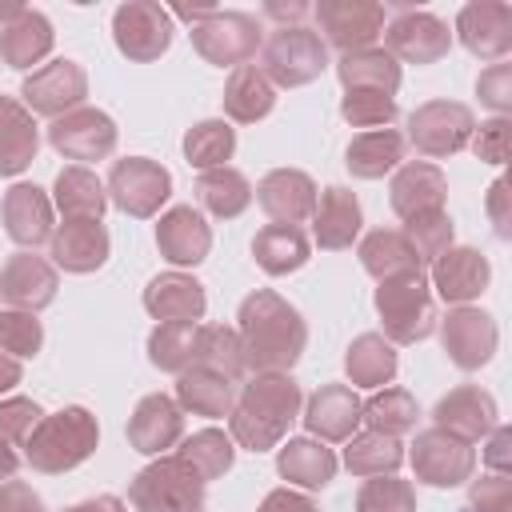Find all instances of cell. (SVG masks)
<instances>
[{
  "instance_id": "cell-55",
  "label": "cell",
  "mask_w": 512,
  "mask_h": 512,
  "mask_svg": "<svg viewBox=\"0 0 512 512\" xmlns=\"http://www.w3.org/2000/svg\"><path fill=\"white\" fill-rule=\"evenodd\" d=\"M476 96H480L496 116H508V112H512V64H492L488 72H480Z\"/></svg>"
},
{
  "instance_id": "cell-44",
  "label": "cell",
  "mask_w": 512,
  "mask_h": 512,
  "mask_svg": "<svg viewBox=\"0 0 512 512\" xmlns=\"http://www.w3.org/2000/svg\"><path fill=\"white\" fill-rule=\"evenodd\" d=\"M344 468L352 476H396V468L404 464V448L396 436H384V432H360L352 440H344Z\"/></svg>"
},
{
  "instance_id": "cell-36",
  "label": "cell",
  "mask_w": 512,
  "mask_h": 512,
  "mask_svg": "<svg viewBox=\"0 0 512 512\" xmlns=\"http://www.w3.org/2000/svg\"><path fill=\"white\" fill-rule=\"evenodd\" d=\"M252 256L268 276H288L308 264L312 240L304 236L300 224H264L252 240Z\"/></svg>"
},
{
  "instance_id": "cell-15",
  "label": "cell",
  "mask_w": 512,
  "mask_h": 512,
  "mask_svg": "<svg viewBox=\"0 0 512 512\" xmlns=\"http://www.w3.org/2000/svg\"><path fill=\"white\" fill-rule=\"evenodd\" d=\"M440 344H444V352L456 368L476 372L496 356L500 332H496V320L484 308L460 304V308H448V316L440 320Z\"/></svg>"
},
{
  "instance_id": "cell-1",
  "label": "cell",
  "mask_w": 512,
  "mask_h": 512,
  "mask_svg": "<svg viewBox=\"0 0 512 512\" xmlns=\"http://www.w3.org/2000/svg\"><path fill=\"white\" fill-rule=\"evenodd\" d=\"M236 336L248 372H288L304 356L308 324L296 312V304H288L280 292L256 288L240 300Z\"/></svg>"
},
{
  "instance_id": "cell-49",
  "label": "cell",
  "mask_w": 512,
  "mask_h": 512,
  "mask_svg": "<svg viewBox=\"0 0 512 512\" xmlns=\"http://www.w3.org/2000/svg\"><path fill=\"white\" fill-rule=\"evenodd\" d=\"M40 348H44V328L36 312L0 308V352H8L12 360H32Z\"/></svg>"
},
{
  "instance_id": "cell-7",
  "label": "cell",
  "mask_w": 512,
  "mask_h": 512,
  "mask_svg": "<svg viewBox=\"0 0 512 512\" xmlns=\"http://www.w3.org/2000/svg\"><path fill=\"white\" fill-rule=\"evenodd\" d=\"M472 132H476V116H472L468 104H460V100H428V104L412 108L404 140H412V148L420 156H428V164H432V160H448V156L464 152Z\"/></svg>"
},
{
  "instance_id": "cell-18",
  "label": "cell",
  "mask_w": 512,
  "mask_h": 512,
  "mask_svg": "<svg viewBox=\"0 0 512 512\" xmlns=\"http://www.w3.org/2000/svg\"><path fill=\"white\" fill-rule=\"evenodd\" d=\"M180 440H184V412H180V404L172 396H164V392L140 396L132 416H128V444L140 456H164Z\"/></svg>"
},
{
  "instance_id": "cell-46",
  "label": "cell",
  "mask_w": 512,
  "mask_h": 512,
  "mask_svg": "<svg viewBox=\"0 0 512 512\" xmlns=\"http://www.w3.org/2000/svg\"><path fill=\"white\" fill-rule=\"evenodd\" d=\"M184 160L200 172H212V168H228L232 152H236V128L228 120H200L184 132Z\"/></svg>"
},
{
  "instance_id": "cell-60",
  "label": "cell",
  "mask_w": 512,
  "mask_h": 512,
  "mask_svg": "<svg viewBox=\"0 0 512 512\" xmlns=\"http://www.w3.org/2000/svg\"><path fill=\"white\" fill-rule=\"evenodd\" d=\"M308 12H312V8H308L304 0H288V4L268 0V4H264V16H268V20H280V28H296Z\"/></svg>"
},
{
  "instance_id": "cell-14",
  "label": "cell",
  "mask_w": 512,
  "mask_h": 512,
  "mask_svg": "<svg viewBox=\"0 0 512 512\" xmlns=\"http://www.w3.org/2000/svg\"><path fill=\"white\" fill-rule=\"evenodd\" d=\"M384 52L400 64H436L452 52V32L440 16L404 8L396 20L384 24Z\"/></svg>"
},
{
  "instance_id": "cell-38",
  "label": "cell",
  "mask_w": 512,
  "mask_h": 512,
  "mask_svg": "<svg viewBox=\"0 0 512 512\" xmlns=\"http://www.w3.org/2000/svg\"><path fill=\"white\" fill-rule=\"evenodd\" d=\"M396 344H388L380 332H360L344 352V372L356 388H384L396 380Z\"/></svg>"
},
{
  "instance_id": "cell-19",
  "label": "cell",
  "mask_w": 512,
  "mask_h": 512,
  "mask_svg": "<svg viewBox=\"0 0 512 512\" xmlns=\"http://www.w3.org/2000/svg\"><path fill=\"white\" fill-rule=\"evenodd\" d=\"M460 44L480 60H504L512 52V8L500 0H472L456 12Z\"/></svg>"
},
{
  "instance_id": "cell-39",
  "label": "cell",
  "mask_w": 512,
  "mask_h": 512,
  "mask_svg": "<svg viewBox=\"0 0 512 512\" xmlns=\"http://www.w3.org/2000/svg\"><path fill=\"white\" fill-rule=\"evenodd\" d=\"M336 76L344 84V92H384V96H396L400 88V64L384 52V48H360V52H344L336 60Z\"/></svg>"
},
{
  "instance_id": "cell-37",
  "label": "cell",
  "mask_w": 512,
  "mask_h": 512,
  "mask_svg": "<svg viewBox=\"0 0 512 512\" xmlns=\"http://www.w3.org/2000/svg\"><path fill=\"white\" fill-rule=\"evenodd\" d=\"M224 116L236 120V124H256L272 112L276 104V88L268 84V76L256 68V64H240L232 68L228 84H224Z\"/></svg>"
},
{
  "instance_id": "cell-62",
  "label": "cell",
  "mask_w": 512,
  "mask_h": 512,
  "mask_svg": "<svg viewBox=\"0 0 512 512\" xmlns=\"http://www.w3.org/2000/svg\"><path fill=\"white\" fill-rule=\"evenodd\" d=\"M20 360H12L8 352H0V392H8V388H16L20 384Z\"/></svg>"
},
{
  "instance_id": "cell-53",
  "label": "cell",
  "mask_w": 512,
  "mask_h": 512,
  "mask_svg": "<svg viewBox=\"0 0 512 512\" xmlns=\"http://www.w3.org/2000/svg\"><path fill=\"white\" fill-rule=\"evenodd\" d=\"M472 152H476V160H484V164H508V148H512V124H508V116H492V120H484L476 132H472Z\"/></svg>"
},
{
  "instance_id": "cell-58",
  "label": "cell",
  "mask_w": 512,
  "mask_h": 512,
  "mask_svg": "<svg viewBox=\"0 0 512 512\" xmlns=\"http://www.w3.org/2000/svg\"><path fill=\"white\" fill-rule=\"evenodd\" d=\"M256 512H320L316 500H308L304 492H292V488H272Z\"/></svg>"
},
{
  "instance_id": "cell-2",
  "label": "cell",
  "mask_w": 512,
  "mask_h": 512,
  "mask_svg": "<svg viewBox=\"0 0 512 512\" xmlns=\"http://www.w3.org/2000/svg\"><path fill=\"white\" fill-rule=\"evenodd\" d=\"M300 384L288 376V372H256L232 412H228V436L232 444L248 448V452H268V448H280L292 420L300 416Z\"/></svg>"
},
{
  "instance_id": "cell-43",
  "label": "cell",
  "mask_w": 512,
  "mask_h": 512,
  "mask_svg": "<svg viewBox=\"0 0 512 512\" xmlns=\"http://www.w3.org/2000/svg\"><path fill=\"white\" fill-rule=\"evenodd\" d=\"M416 400L408 388H376L368 400H360V420L368 424V432H384V436H404L416 428Z\"/></svg>"
},
{
  "instance_id": "cell-40",
  "label": "cell",
  "mask_w": 512,
  "mask_h": 512,
  "mask_svg": "<svg viewBox=\"0 0 512 512\" xmlns=\"http://www.w3.org/2000/svg\"><path fill=\"white\" fill-rule=\"evenodd\" d=\"M176 404H180V412L220 420V416L232 412L236 392H232V384L224 376H216L208 368H184L176 376Z\"/></svg>"
},
{
  "instance_id": "cell-22",
  "label": "cell",
  "mask_w": 512,
  "mask_h": 512,
  "mask_svg": "<svg viewBox=\"0 0 512 512\" xmlns=\"http://www.w3.org/2000/svg\"><path fill=\"white\" fill-rule=\"evenodd\" d=\"M108 248H112V240L100 220H64V224H56V232L48 240L52 268H64L72 276H88V272L104 268Z\"/></svg>"
},
{
  "instance_id": "cell-61",
  "label": "cell",
  "mask_w": 512,
  "mask_h": 512,
  "mask_svg": "<svg viewBox=\"0 0 512 512\" xmlns=\"http://www.w3.org/2000/svg\"><path fill=\"white\" fill-rule=\"evenodd\" d=\"M64 512H128V504L120 496H92V500H80V504H72Z\"/></svg>"
},
{
  "instance_id": "cell-42",
  "label": "cell",
  "mask_w": 512,
  "mask_h": 512,
  "mask_svg": "<svg viewBox=\"0 0 512 512\" xmlns=\"http://www.w3.org/2000/svg\"><path fill=\"white\" fill-rule=\"evenodd\" d=\"M172 456L184 460L200 484H208V480H216V476H224V472L232 468V460H236V444H232V436L220 432V428H200V432L184 436L180 448H176Z\"/></svg>"
},
{
  "instance_id": "cell-51",
  "label": "cell",
  "mask_w": 512,
  "mask_h": 512,
  "mask_svg": "<svg viewBox=\"0 0 512 512\" xmlns=\"http://www.w3.org/2000/svg\"><path fill=\"white\" fill-rule=\"evenodd\" d=\"M340 116H344L352 128H368V132L388 128V124L396 120V96L364 92V88L344 92V96H340Z\"/></svg>"
},
{
  "instance_id": "cell-29",
  "label": "cell",
  "mask_w": 512,
  "mask_h": 512,
  "mask_svg": "<svg viewBox=\"0 0 512 512\" xmlns=\"http://www.w3.org/2000/svg\"><path fill=\"white\" fill-rule=\"evenodd\" d=\"M0 216H4V232L20 244V248H36V244H48L56 224H52V200L44 188L36 184H12L4 192V204H0Z\"/></svg>"
},
{
  "instance_id": "cell-6",
  "label": "cell",
  "mask_w": 512,
  "mask_h": 512,
  "mask_svg": "<svg viewBox=\"0 0 512 512\" xmlns=\"http://www.w3.org/2000/svg\"><path fill=\"white\" fill-rule=\"evenodd\" d=\"M128 504L136 512H204V484L176 456H156L128 484Z\"/></svg>"
},
{
  "instance_id": "cell-16",
  "label": "cell",
  "mask_w": 512,
  "mask_h": 512,
  "mask_svg": "<svg viewBox=\"0 0 512 512\" xmlns=\"http://www.w3.org/2000/svg\"><path fill=\"white\" fill-rule=\"evenodd\" d=\"M48 144L64 160H104L116 152V120L100 108H76L48 124Z\"/></svg>"
},
{
  "instance_id": "cell-23",
  "label": "cell",
  "mask_w": 512,
  "mask_h": 512,
  "mask_svg": "<svg viewBox=\"0 0 512 512\" xmlns=\"http://www.w3.org/2000/svg\"><path fill=\"white\" fill-rule=\"evenodd\" d=\"M156 248L168 264L176 268H196L200 260H208V248H212V228L208 220L192 208V204H176L160 216L156 224Z\"/></svg>"
},
{
  "instance_id": "cell-10",
  "label": "cell",
  "mask_w": 512,
  "mask_h": 512,
  "mask_svg": "<svg viewBox=\"0 0 512 512\" xmlns=\"http://www.w3.org/2000/svg\"><path fill=\"white\" fill-rule=\"evenodd\" d=\"M260 20L248 12H224L216 8L208 20L192 28V48L216 64V68H240L260 52Z\"/></svg>"
},
{
  "instance_id": "cell-45",
  "label": "cell",
  "mask_w": 512,
  "mask_h": 512,
  "mask_svg": "<svg viewBox=\"0 0 512 512\" xmlns=\"http://www.w3.org/2000/svg\"><path fill=\"white\" fill-rule=\"evenodd\" d=\"M196 196L200 204L220 216V220H236L248 204H252V184L244 172L236 168H212V172H200L196 176Z\"/></svg>"
},
{
  "instance_id": "cell-48",
  "label": "cell",
  "mask_w": 512,
  "mask_h": 512,
  "mask_svg": "<svg viewBox=\"0 0 512 512\" xmlns=\"http://www.w3.org/2000/svg\"><path fill=\"white\" fill-rule=\"evenodd\" d=\"M356 512H416V488L400 476H372L356 492Z\"/></svg>"
},
{
  "instance_id": "cell-54",
  "label": "cell",
  "mask_w": 512,
  "mask_h": 512,
  "mask_svg": "<svg viewBox=\"0 0 512 512\" xmlns=\"http://www.w3.org/2000/svg\"><path fill=\"white\" fill-rule=\"evenodd\" d=\"M468 508L472 512H512V480L508 476H496V472L472 480Z\"/></svg>"
},
{
  "instance_id": "cell-12",
  "label": "cell",
  "mask_w": 512,
  "mask_h": 512,
  "mask_svg": "<svg viewBox=\"0 0 512 512\" xmlns=\"http://www.w3.org/2000/svg\"><path fill=\"white\" fill-rule=\"evenodd\" d=\"M20 104L32 112V116H48V120H60L76 108H84V96H88V72L76 64V60H48L40 64L24 84H20Z\"/></svg>"
},
{
  "instance_id": "cell-50",
  "label": "cell",
  "mask_w": 512,
  "mask_h": 512,
  "mask_svg": "<svg viewBox=\"0 0 512 512\" xmlns=\"http://www.w3.org/2000/svg\"><path fill=\"white\" fill-rule=\"evenodd\" d=\"M400 232L408 236V244L420 256V264H432L436 256H444L452 248V216L448 212H428V216L404 220Z\"/></svg>"
},
{
  "instance_id": "cell-30",
  "label": "cell",
  "mask_w": 512,
  "mask_h": 512,
  "mask_svg": "<svg viewBox=\"0 0 512 512\" xmlns=\"http://www.w3.org/2000/svg\"><path fill=\"white\" fill-rule=\"evenodd\" d=\"M340 460L332 448H324V440H312V436H288L276 452V472L304 488V492H316V488H328L332 476H336Z\"/></svg>"
},
{
  "instance_id": "cell-21",
  "label": "cell",
  "mask_w": 512,
  "mask_h": 512,
  "mask_svg": "<svg viewBox=\"0 0 512 512\" xmlns=\"http://www.w3.org/2000/svg\"><path fill=\"white\" fill-rule=\"evenodd\" d=\"M444 200H448V180L440 164H428V160H404L388 184V204L400 220L444 212Z\"/></svg>"
},
{
  "instance_id": "cell-31",
  "label": "cell",
  "mask_w": 512,
  "mask_h": 512,
  "mask_svg": "<svg viewBox=\"0 0 512 512\" xmlns=\"http://www.w3.org/2000/svg\"><path fill=\"white\" fill-rule=\"evenodd\" d=\"M40 152L36 116L16 100L0 96V176H20Z\"/></svg>"
},
{
  "instance_id": "cell-32",
  "label": "cell",
  "mask_w": 512,
  "mask_h": 512,
  "mask_svg": "<svg viewBox=\"0 0 512 512\" xmlns=\"http://www.w3.org/2000/svg\"><path fill=\"white\" fill-rule=\"evenodd\" d=\"M52 208H60L64 220H100L108 208L104 180L84 164L60 168L56 184H52Z\"/></svg>"
},
{
  "instance_id": "cell-56",
  "label": "cell",
  "mask_w": 512,
  "mask_h": 512,
  "mask_svg": "<svg viewBox=\"0 0 512 512\" xmlns=\"http://www.w3.org/2000/svg\"><path fill=\"white\" fill-rule=\"evenodd\" d=\"M508 200H512V184H508V176H496L492 188H488L484 212H488V220H492L500 240H512V208H508Z\"/></svg>"
},
{
  "instance_id": "cell-64",
  "label": "cell",
  "mask_w": 512,
  "mask_h": 512,
  "mask_svg": "<svg viewBox=\"0 0 512 512\" xmlns=\"http://www.w3.org/2000/svg\"><path fill=\"white\" fill-rule=\"evenodd\" d=\"M20 12H24V4H0V28H4V24H12Z\"/></svg>"
},
{
  "instance_id": "cell-9",
  "label": "cell",
  "mask_w": 512,
  "mask_h": 512,
  "mask_svg": "<svg viewBox=\"0 0 512 512\" xmlns=\"http://www.w3.org/2000/svg\"><path fill=\"white\" fill-rule=\"evenodd\" d=\"M408 464H412V476L420 484H432V488H456L464 480H472L476 472V448L444 428H424L416 432L412 440V452H408Z\"/></svg>"
},
{
  "instance_id": "cell-3",
  "label": "cell",
  "mask_w": 512,
  "mask_h": 512,
  "mask_svg": "<svg viewBox=\"0 0 512 512\" xmlns=\"http://www.w3.org/2000/svg\"><path fill=\"white\" fill-rule=\"evenodd\" d=\"M96 444H100L96 416L80 404H68L60 412L40 416V424L24 440V460L44 476H60V472L84 464L96 452Z\"/></svg>"
},
{
  "instance_id": "cell-5",
  "label": "cell",
  "mask_w": 512,
  "mask_h": 512,
  "mask_svg": "<svg viewBox=\"0 0 512 512\" xmlns=\"http://www.w3.org/2000/svg\"><path fill=\"white\" fill-rule=\"evenodd\" d=\"M328 68V44L320 32L296 24V28H276L260 44V72L268 76L272 88H304Z\"/></svg>"
},
{
  "instance_id": "cell-17",
  "label": "cell",
  "mask_w": 512,
  "mask_h": 512,
  "mask_svg": "<svg viewBox=\"0 0 512 512\" xmlns=\"http://www.w3.org/2000/svg\"><path fill=\"white\" fill-rule=\"evenodd\" d=\"M492 280V268H488V256L468 248V244H452L444 256L432 260V272H428V284H432V296H440L444 304L460 308V304H472L476 296H484Z\"/></svg>"
},
{
  "instance_id": "cell-27",
  "label": "cell",
  "mask_w": 512,
  "mask_h": 512,
  "mask_svg": "<svg viewBox=\"0 0 512 512\" xmlns=\"http://www.w3.org/2000/svg\"><path fill=\"white\" fill-rule=\"evenodd\" d=\"M364 212L352 188L344 184H328L324 192H316V208H312V240L324 252H340L352 248V240L360 236Z\"/></svg>"
},
{
  "instance_id": "cell-63",
  "label": "cell",
  "mask_w": 512,
  "mask_h": 512,
  "mask_svg": "<svg viewBox=\"0 0 512 512\" xmlns=\"http://www.w3.org/2000/svg\"><path fill=\"white\" fill-rule=\"evenodd\" d=\"M16 468H20V456L12 452V444H4V440H0V484H4V480H12V476H16Z\"/></svg>"
},
{
  "instance_id": "cell-35",
  "label": "cell",
  "mask_w": 512,
  "mask_h": 512,
  "mask_svg": "<svg viewBox=\"0 0 512 512\" xmlns=\"http://www.w3.org/2000/svg\"><path fill=\"white\" fill-rule=\"evenodd\" d=\"M404 148H408V140L396 128L360 132V136H352V144L344 152V164L356 180H380V176H388L404 164Z\"/></svg>"
},
{
  "instance_id": "cell-8",
  "label": "cell",
  "mask_w": 512,
  "mask_h": 512,
  "mask_svg": "<svg viewBox=\"0 0 512 512\" xmlns=\"http://www.w3.org/2000/svg\"><path fill=\"white\" fill-rule=\"evenodd\" d=\"M108 200L124 212V216H136V220H148L164 208V200L172 196V176L164 164L148 160V156H124L112 164L108 172V184H104Z\"/></svg>"
},
{
  "instance_id": "cell-26",
  "label": "cell",
  "mask_w": 512,
  "mask_h": 512,
  "mask_svg": "<svg viewBox=\"0 0 512 512\" xmlns=\"http://www.w3.org/2000/svg\"><path fill=\"white\" fill-rule=\"evenodd\" d=\"M256 204L272 216V224H300L312 220L316 208V184L308 172L300 168H272L256 188H252Z\"/></svg>"
},
{
  "instance_id": "cell-4",
  "label": "cell",
  "mask_w": 512,
  "mask_h": 512,
  "mask_svg": "<svg viewBox=\"0 0 512 512\" xmlns=\"http://www.w3.org/2000/svg\"><path fill=\"white\" fill-rule=\"evenodd\" d=\"M376 316L384 324L388 344H420L436 328V296L428 284V272H408L396 280H380L376 296Z\"/></svg>"
},
{
  "instance_id": "cell-47",
  "label": "cell",
  "mask_w": 512,
  "mask_h": 512,
  "mask_svg": "<svg viewBox=\"0 0 512 512\" xmlns=\"http://www.w3.org/2000/svg\"><path fill=\"white\" fill-rule=\"evenodd\" d=\"M192 340H196V324H156L148 332V360L160 372H184L192 368Z\"/></svg>"
},
{
  "instance_id": "cell-59",
  "label": "cell",
  "mask_w": 512,
  "mask_h": 512,
  "mask_svg": "<svg viewBox=\"0 0 512 512\" xmlns=\"http://www.w3.org/2000/svg\"><path fill=\"white\" fill-rule=\"evenodd\" d=\"M508 444H512V432L504 424H496L488 432V448H484V464L496 472V476H508Z\"/></svg>"
},
{
  "instance_id": "cell-52",
  "label": "cell",
  "mask_w": 512,
  "mask_h": 512,
  "mask_svg": "<svg viewBox=\"0 0 512 512\" xmlns=\"http://www.w3.org/2000/svg\"><path fill=\"white\" fill-rule=\"evenodd\" d=\"M40 404L28 396H8L0 400V440L4 444H24L32 436V428L40 424Z\"/></svg>"
},
{
  "instance_id": "cell-24",
  "label": "cell",
  "mask_w": 512,
  "mask_h": 512,
  "mask_svg": "<svg viewBox=\"0 0 512 512\" xmlns=\"http://www.w3.org/2000/svg\"><path fill=\"white\" fill-rule=\"evenodd\" d=\"M300 420H304V428H308L312 440L344 444L360 428V396L348 384H324V388H316L308 396Z\"/></svg>"
},
{
  "instance_id": "cell-33",
  "label": "cell",
  "mask_w": 512,
  "mask_h": 512,
  "mask_svg": "<svg viewBox=\"0 0 512 512\" xmlns=\"http://www.w3.org/2000/svg\"><path fill=\"white\" fill-rule=\"evenodd\" d=\"M52 40H56L52 20L44 12H36V8H24L12 24L0 28V60L8 68H20L24 72V68L40 64L52 52Z\"/></svg>"
},
{
  "instance_id": "cell-20",
  "label": "cell",
  "mask_w": 512,
  "mask_h": 512,
  "mask_svg": "<svg viewBox=\"0 0 512 512\" xmlns=\"http://www.w3.org/2000/svg\"><path fill=\"white\" fill-rule=\"evenodd\" d=\"M432 420H436V428H444V432H452V436L472 444V440H484L500 424V408H496V396L488 388L460 384V388H452L448 396L436 400Z\"/></svg>"
},
{
  "instance_id": "cell-41",
  "label": "cell",
  "mask_w": 512,
  "mask_h": 512,
  "mask_svg": "<svg viewBox=\"0 0 512 512\" xmlns=\"http://www.w3.org/2000/svg\"><path fill=\"white\" fill-rule=\"evenodd\" d=\"M192 368H208L216 376H224L228 384H236L248 368H244V352H240V336L228 324H196V340H192Z\"/></svg>"
},
{
  "instance_id": "cell-13",
  "label": "cell",
  "mask_w": 512,
  "mask_h": 512,
  "mask_svg": "<svg viewBox=\"0 0 512 512\" xmlns=\"http://www.w3.org/2000/svg\"><path fill=\"white\" fill-rule=\"evenodd\" d=\"M312 12H316L324 40L332 48H340V56L376 48V40L384 36V24H388L384 4H376V0H320Z\"/></svg>"
},
{
  "instance_id": "cell-34",
  "label": "cell",
  "mask_w": 512,
  "mask_h": 512,
  "mask_svg": "<svg viewBox=\"0 0 512 512\" xmlns=\"http://www.w3.org/2000/svg\"><path fill=\"white\" fill-rule=\"evenodd\" d=\"M356 256H360L364 272L376 276V284H380V280L408 276V272H424L420 256L412 252V244H408V236H404L400 228H372V232L360 240Z\"/></svg>"
},
{
  "instance_id": "cell-25",
  "label": "cell",
  "mask_w": 512,
  "mask_h": 512,
  "mask_svg": "<svg viewBox=\"0 0 512 512\" xmlns=\"http://www.w3.org/2000/svg\"><path fill=\"white\" fill-rule=\"evenodd\" d=\"M56 268L44 260V256H32V252H16L8 256V264L0 268V296L8 300V308H20V312H40L56 300Z\"/></svg>"
},
{
  "instance_id": "cell-11",
  "label": "cell",
  "mask_w": 512,
  "mask_h": 512,
  "mask_svg": "<svg viewBox=\"0 0 512 512\" xmlns=\"http://www.w3.org/2000/svg\"><path fill=\"white\" fill-rule=\"evenodd\" d=\"M112 40L132 64H152L172 44V12L152 0H128L112 12Z\"/></svg>"
},
{
  "instance_id": "cell-28",
  "label": "cell",
  "mask_w": 512,
  "mask_h": 512,
  "mask_svg": "<svg viewBox=\"0 0 512 512\" xmlns=\"http://www.w3.org/2000/svg\"><path fill=\"white\" fill-rule=\"evenodd\" d=\"M144 308L160 324H200V316L208 308L204 284L188 272H160L144 288Z\"/></svg>"
},
{
  "instance_id": "cell-57",
  "label": "cell",
  "mask_w": 512,
  "mask_h": 512,
  "mask_svg": "<svg viewBox=\"0 0 512 512\" xmlns=\"http://www.w3.org/2000/svg\"><path fill=\"white\" fill-rule=\"evenodd\" d=\"M0 512H44V500L32 484L24 480H4L0 484Z\"/></svg>"
}]
</instances>
